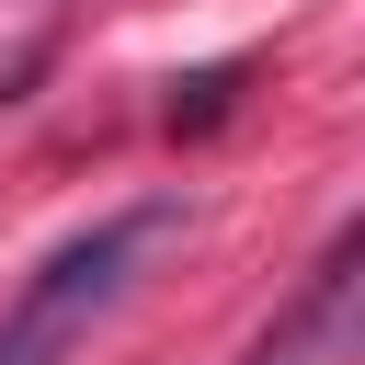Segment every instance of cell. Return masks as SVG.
I'll use <instances>...</instances> for the list:
<instances>
[{
    "label": "cell",
    "mask_w": 365,
    "mask_h": 365,
    "mask_svg": "<svg viewBox=\"0 0 365 365\" xmlns=\"http://www.w3.org/2000/svg\"><path fill=\"white\" fill-rule=\"evenodd\" d=\"M171 228H182V205L148 194V205H114V217H91L80 240H57V251L23 274V297L0 308V365H68V354L91 342V319L137 285V262H148Z\"/></svg>",
    "instance_id": "cell-1"
},
{
    "label": "cell",
    "mask_w": 365,
    "mask_h": 365,
    "mask_svg": "<svg viewBox=\"0 0 365 365\" xmlns=\"http://www.w3.org/2000/svg\"><path fill=\"white\" fill-rule=\"evenodd\" d=\"M354 285H365V228H331V251L308 262V285L274 308V331H262L240 365H319V354L342 342V319H354Z\"/></svg>",
    "instance_id": "cell-2"
},
{
    "label": "cell",
    "mask_w": 365,
    "mask_h": 365,
    "mask_svg": "<svg viewBox=\"0 0 365 365\" xmlns=\"http://www.w3.org/2000/svg\"><path fill=\"white\" fill-rule=\"evenodd\" d=\"M228 91H240V68H194V80L171 91V137H205V125L228 114Z\"/></svg>",
    "instance_id": "cell-3"
}]
</instances>
